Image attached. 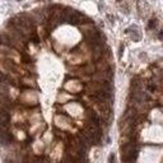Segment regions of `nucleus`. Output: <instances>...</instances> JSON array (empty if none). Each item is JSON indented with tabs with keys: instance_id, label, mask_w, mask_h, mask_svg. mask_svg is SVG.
I'll return each mask as SVG.
<instances>
[{
	"instance_id": "1",
	"label": "nucleus",
	"mask_w": 163,
	"mask_h": 163,
	"mask_svg": "<svg viewBox=\"0 0 163 163\" xmlns=\"http://www.w3.org/2000/svg\"><path fill=\"white\" fill-rule=\"evenodd\" d=\"M13 140V137L10 133H8L7 130H0V143L3 145H9Z\"/></svg>"
},
{
	"instance_id": "4",
	"label": "nucleus",
	"mask_w": 163,
	"mask_h": 163,
	"mask_svg": "<svg viewBox=\"0 0 163 163\" xmlns=\"http://www.w3.org/2000/svg\"><path fill=\"white\" fill-rule=\"evenodd\" d=\"M22 60H23L24 62H29V61H31V59H29L28 56H27L26 54H23V56H22Z\"/></svg>"
},
{
	"instance_id": "7",
	"label": "nucleus",
	"mask_w": 163,
	"mask_h": 163,
	"mask_svg": "<svg viewBox=\"0 0 163 163\" xmlns=\"http://www.w3.org/2000/svg\"><path fill=\"white\" fill-rule=\"evenodd\" d=\"M32 41H33L35 43H38V37H37V36H36V35H35V36H32Z\"/></svg>"
},
{
	"instance_id": "5",
	"label": "nucleus",
	"mask_w": 163,
	"mask_h": 163,
	"mask_svg": "<svg viewBox=\"0 0 163 163\" xmlns=\"http://www.w3.org/2000/svg\"><path fill=\"white\" fill-rule=\"evenodd\" d=\"M148 89L151 90V92H153V90L156 89V85H153V84H149V85H148Z\"/></svg>"
},
{
	"instance_id": "8",
	"label": "nucleus",
	"mask_w": 163,
	"mask_h": 163,
	"mask_svg": "<svg viewBox=\"0 0 163 163\" xmlns=\"http://www.w3.org/2000/svg\"><path fill=\"white\" fill-rule=\"evenodd\" d=\"M159 38H163V32H161V33H159Z\"/></svg>"
},
{
	"instance_id": "6",
	"label": "nucleus",
	"mask_w": 163,
	"mask_h": 163,
	"mask_svg": "<svg viewBox=\"0 0 163 163\" xmlns=\"http://www.w3.org/2000/svg\"><path fill=\"white\" fill-rule=\"evenodd\" d=\"M4 80H5V75H4L3 73H0V83H3Z\"/></svg>"
},
{
	"instance_id": "3",
	"label": "nucleus",
	"mask_w": 163,
	"mask_h": 163,
	"mask_svg": "<svg viewBox=\"0 0 163 163\" xmlns=\"http://www.w3.org/2000/svg\"><path fill=\"white\" fill-rule=\"evenodd\" d=\"M156 27H157V21L156 19H152L151 22H149V28H156Z\"/></svg>"
},
{
	"instance_id": "2",
	"label": "nucleus",
	"mask_w": 163,
	"mask_h": 163,
	"mask_svg": "<svg viewBox=\"0 0 163 163\" xmlns=\"http://www.w3.org/2000/svg\"><path fill=\"white\" fill-rule=\"evenodd\" d=\"M131 37H133V40H135V41H139V40H140V35H139V32H138L137 27H135V31H134V32L131 33Z\"/></svg>"
}]
</instances>
